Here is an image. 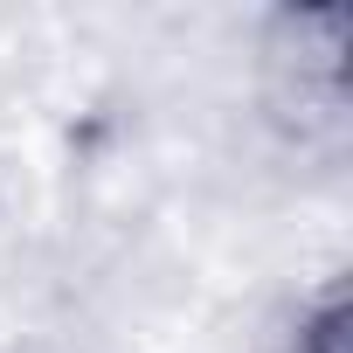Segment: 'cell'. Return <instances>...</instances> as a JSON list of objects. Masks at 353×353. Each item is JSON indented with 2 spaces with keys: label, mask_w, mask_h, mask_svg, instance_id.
<instances>
[{
  "label": "cell",
  "mask_w": 353,
  "mask_h": 353,
  "mask_svg": "<svg viewBox=\"0 0 353 353\" xmlns=\"http://www.w3.org/2000/svg\"><path fill=\"white\" fill-rule=\"evenodd\" d=\"M346 298H325L312 319H305V332H298V353H346Z\"/></svg>",
  "instance_id": "6da1fadb"
}]
</instances>
